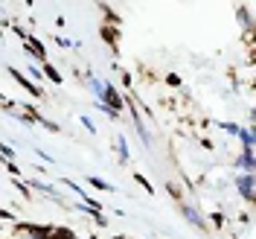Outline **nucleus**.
Wrapping results in <instances>:
<instances>
[{"label":"nucleus","instance_id":"f257e3e1","mask_svg":"<svg viewBox=\"0 0 256 239\" xmlns=\"http://www.w3.org/2000/svg\"><path fill=\"white\" fill-rule=\"evenodd\" d=\"M102 38H105V41H111V44H114V38H116V35H114V30H111V27H105V30H102Z\"/></svg>","mask_w":256,"mask_h":239},{"label":"nucleus","instance_id":"f03ea898","mask_svg":"<svg viewBox=\"0 0 256 239\" xmlns=\"http://www.w3.org/2000/svg\"><path fill=\"white\" fill-rule=\"evenodd\" d=\"M47 76H50V79H52V82H62V76L56 73V67H50V64H47Z\"/></svg>","mask_w":256,"mask_h":239}]
</instances>
